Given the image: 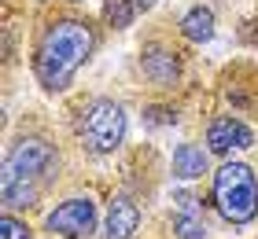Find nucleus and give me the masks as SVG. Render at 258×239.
Returning <instances> with one entry per match:
<instances>
[{
  "instance_id": "obj_1",
  "label": "nucleus",
  "mask_w": 258,
  "mask_h": 239,
  "mask_svg": "<svg viewBox=\"0 0 258 239\" xmlns=\"http://www.w3.org/2000/svg\"><path fill=\"white\" fill-rule=\"evenodd\" d=\"M103 37H107V30H103L100 15L85 11V4H70V0L37 4L30 19L26 63L41 96L59 100L74 89L78 74L100 55Z\"/></svg>"
},
{
  "instance_id": "obj_2",
  "label": "nucleus",
  "mask_w": 258,
  "mask_h": 239,
  "mask_svg": "<svg viewBox=\"0 0 258 239\" xmlns=\"http://www.w3.org/2000/svg\"><path fill=\"white\" fill-rule=\"evenodd\" d=\"M44 111H30L15 129H8L0 158V206L15 213H41L67 173V143Z\"/></svg>"
},
{
  "instance_id": "obj_3",
  "label": "nucleus",
  "mask_w": 258,
  "mask_h": 239,
  "mask_svg": "<svg viewBox=\"0 0 258 239\" xmlns=\"http://www.w3.org/2000/svg\"><path fill=\"white\" fill-rule=\"evenodd\" d=\"M63 133L85 162L118 158L129 147V107L111 92H78L63 103Z\"/></svg>"
},
{
  "instance_id": "obj_4",
  "label": "nucleus",
  "mask_w": 258,
  "mask_h": 239,
  "mask_svg": "<svg viewBox=\"0 0 258 239\" xmlns=\"http://www.w3.org/2000/svg\"><path fill=\"white\" fill-rule=\"evenodd\" d=\"M192 66V44L181 37L177 26L162 22V26H151L137 44L133 55V74L144 89H151L155 96H173L184 77H188Z\"/></svg>"
},
{
  "instance_id": "obj_5",
  "label": "nucleus",
  "mask_w": 258,
  "mask_h": 239,
  "mask_svg": "<svg viewBox=\"0 0 258 239\" xmlns=\"http://www.w3.org/2000/svg\"><path fill=\"white\" fill-rule=\"evenodd\" d=\"M207 202L229 228H251L258 224V170L243 158H221L207 177Z\"/></svg>"
},
{
  "instance_id": "obj_6",
  "label": "nucleus",
  "mask_w": 258,
  "mask_h": 239,
  "mask_svg": "<svg viewBox=\"0 0 258 239\" xmlns=\"http://www.w3.org/2000/svg\"><path fill=\"white\" fill-rule=\"evenodd\" d=\"M100 232H103V213L89 191H70V195L55 199V206L44 210L41 217L44 239H96Z\"/></svg>"
},
{
  "instance_id": "obj_7",
  "label": "nucleus",
  "mask_w": 258,
  "mask_h": 239,
  "mask_svg": "<svg viewBox=\"0 0 258 239\" xmlns=\"http://www.w3.org/2000/svg\"><path fill=\"white\" fill-rule=\"evenodd\" d=\"M166 177H170V162H162L155 143H137V147H129L125 158H122L118 184L129 188L144 206H151V202L159 199V188H162Z\"/></svg>"
},
{
  "instance_id": "obj_8",
  "label": "nucleus",
  "mask_w": 258,
  "mask_h": 239,
  "mask_svg": "<svg viewBox=\"0 0 258 239\" xmlns=\"http://www.w3.org/2000/svg\"><path fill=\"white\" fill-rule=\"evenodd\" d=\"M203 143H207V151L221 162V158H236L240 151H251L258 143V133H254V125L243 114L218 111V114H210L207 125H203Z\"/></svg>"
},
{
  "instance_id": "obj_9",
  "label": "nucleus",
  "mask_w": 258,
  "mask_h": 239,
  "mask_svg": "<svg viewBox=\"0 0 258 239\" xmlns=\"http://www.w3.org/2000/svg\"><path fill=\"white\" fill-rule=\"evenodd\" d=\"M218 96L225 103V111L258 118V63H251V59L229 63L218 74Z\"/></svg>"
},
{
  "instance_id": "obj_10",
  "label": "nucleus",
  "mask_w": 258,
  "mask_h": 239,
  "mask_svg": "<svg viewBox=\"0 0 258 239\" xmlns=\"http://www.w3.org/2000/svg\"><path fill=\"white\" fill-rule=\"evenodd\" d=\"M140 224H144V202H140L129 188H114L103 206V232L100 239H137Z\"/></svg>"
},
{
  "instance_id": "obj_11",
  "label": "nucleus",
  "mask_w": 258,
  "mask_h": 239,
  "mask_svg": "<svg viewBox=\"0 0 258 239\" xmlns=\"http://www.w3.org/2000/svg\"><path fill=\"white\" fill-rule=\"evenodd\" d=\"M170 235L173 239H207V206L192 188H177L170 195Z\"/></svg>"
},
{
  "instance_id": "obj_12",
  "label": "nucleus",
  "mask_w": 258,
  "mask_h": 239,
  "mask_svg": "<svg viewBox=\"0 0 258 239\" xmlns=\"http://www.w3.org/2000/svg\"><path fill=\"white\" fill-rule=\"evenodd\" d=\"M214 166H218V158L207 151V143H196V140H181L170 154V177L181 184L203 181V177L214 173Z\"/></svg>"
},
{
  "instance_id": "obj_13",
  "label": "nucleus",
  "mask_w": 258,
  "mask_h": 239,
  "mask_svg": "<svg viewBox=\"0 0 258 239\" xmlns=\"http://www.w3.org/2000/svg\"><path fill=\"white\" fill-rule=\"evenodd\" d=\"M177 30H181V37L188 41L192 48L210 44V41H214V33H218V15H214V8L203 4V0H196L192 8H184V11H181Z\"/></svg>"
},
{
  "instance_id": "obj_14",
  "label": "nucleus",
  "mask_w": 258,
  "mask_h": 239,
  "mask_svg": "<svg viewBox=\"0 0 258 239\" xmlns=\"http://www.w3.org/2000/svg\"><path fill=\"white\" fill-rule=\"evenodd\" d=\"M137 19H140V11L133 0H103L100 4V22L107 33H125Z\"/></svg>"
},
{
  "instance_id": "obj_15",
  "label": "nucleus",
  "mask_w": 258,
  "mask_h": 239,
  "mask_svg": "<svg viewBox=\"0 0 258 239\" xmlns=\"http://www.w3.org/2000/svg\"><path fill=\"white\" fill-rule=\"evenodd\" d=\"M0 239H37L33 224L26 213H15V210H4L0 213Z\"/></svg>"
},
{
  "instance_id": "obj_16",
  "label": "nucleus",
  "mask_w": 258,
  "mask_h": 239,
  "mask_svg": "<svg viewBox=\"0 0 258 239\" xmlns=\"http://www.w3.org/2000/svg\"><path fill=\"white\" fill-rule=\"evenodd\" d=\"M133 4H137V11H140V15H151V11H155V8L162 4V0H133Z\"/></svg>"
},
{
  "instance_id": "obj_17",
  "label": "nucleus",
  "mask_w": 258,
  "mask_h": 239,
  "mask_svg": "<svg viewBox=\"0 0 258 239\" xmlns=\"http://www.w3.org/2000/svg\"><path fill=\"white\" fill-rule=\"evenodd\" d=\"M33 4H52V0H33Z\"/></svg>"
},
{
  "instance_id": "obj_18",
  "label": "nucleus",
  "mask_w": 258,
  "mask_h": 239,
  "mask_svg": "<svg viewBox=\"0 0 258 239\" xmlns=\"http://www.w3.org/2000/svg\"><path fill=\"white\" fill-rule=\"evenodd\" d=\"M70 4H85V0H70Z\"/></svg>"
},
{
  "instance_id": "obj_19",
  "label": "nucleus",
  "mask_w": 258,
  "mask_h": 239,
  "mask_svg": "<svg viewBox=\"0 0 258 239\" xmlns=\"http://www.w3.org/2000/svg\"><path fill=\"white\" fill-rule=\"evenodd\" d=\"M4 8H11V0H4Z\"/></svg>"
}]
</instances>
